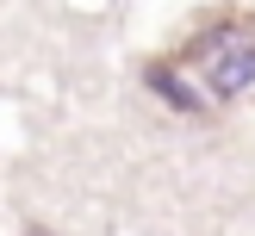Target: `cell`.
Here are the masks:
<instances>
[{
    "instance_id": "obj_1",
    "label": "cell",
    "mask_w": 255,
    "mask_h": 236,
    "mask_svg": "<svg viewBox=\"0 0 255 236\" xmlns=\"http://www.w3.org/2000/svg\"><path fill=\"white\" fill-rule=\"evenodd\" d=\"M187 62H206V87L212 99H237L243 87L255 81V37L243 31V19H212L206 31L193 37V44L174 56V69H187Z\"/></svg>"
},
{
    "instance_id": "obj_2",
    "label": "cell",
    "mask_w": 255,
    "mask_h": 236,
    "mask_svg": "<svg viewBox=\"0 0 255 236\" xmlns=\"http://www.w3.org/2000/svg\"><path fill=\"white\" fill-rule=\"evenodd\" d=\"M25 236H50V230H44V224H25Z\"/></svg>"
}]
</instances>
